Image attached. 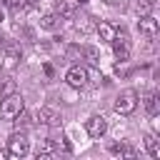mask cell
Masks as SVG:
<instances>
[{
    "label": "cell",
    "mask_w": 160,
    "mask_h": 160,
    "mask_svg": "<svg viewBox=\"0 0 160 160\" xmlns=\"http://www.w3.org/2000/svg\"><path fill=\"white\" fill-rule=\"evenodd\" d=\"M8 155H10V152H8V150H0V160H5V158H8Z\"/></svg>",
    "instance_id": "obj_21"
},
{
    "label": "cell",
    "mask_w": 160,
    "mask_h": 160,
    "mask_svg": "<svg viewBox=\"0 0 160 160\" xmlns=\"http://www.w3.org/2000/svg\"><path fill=\"white\" fill-rule=\"evenodd\" d=\"M112 52H115V58H118L120 62H125V60L130 58V38H128L122 30H118V35H115V40H112Z\"/></svg>",
    "instance_id": "obj_5"
},
{
    "label": "cell",
    "mask_w": 160,
    "mask_h": 160,
    "mask_svg": "<svg viewBox=\"0 0 160 160\" xmlns=\"http://www.w3.org/2000/svg\"><path fill=\"white\" fill-rule=\"evenodd\" d=\"M2 45H5V38H2V35H0V50H2Z\"/></svg>",
    "instance_id": "obj_22"
},
{
    "label": "cell",
    "mask_w": 160,
    "mask_h": 160,
    "mask_svg": "<svg viewBox=\"0 0 160 160\" xmlns=\"http://www.w3.org/2000/svg\"><path fill=\"white\" fill-rule=\"evenodd\" d=\"M38 120H40L42 125H58V122H60V115H58V110H52V108H40V110H38Z\"/></svg>",
    "instance_id": "obj_9"
},
{
    "label": "cell",
    "mask_w": 160,
    "mask_h": 160,
    "mask_svg": "<svg viewBox=\"0 0 160 160\" xmlns=\"http://www.w3.org/2000/svg\"><path fill=\"white\" fill-rule=\"evenodd\" d=\"M145 148H148V152H150V158H155V160H160V142L155 140V135H145Z\"/></svg>",
    "instance_id": "obj_13"
},
{
    "label": "cell",
    "mask_w": 160,
    "mask_h": 160,
    "mask_svg": "<svg viewBox=\"0 0 160 160\" xmlns=\"http://www.w3.org/2000/svg\"><path fill=\"white\" fill-rule=\"evenodd\" d=\"M145 110H148V115H152V118H158V92L152 90V92H148L145 95Z\"/></svg>",
    "instance_id": "obj_12"
},
{
    "label": "cell",
    "mask_w": 160,
    "mask_h": 160,
    "mask_svg": "<svg viewBox=\"0 0 160 160\" xmlns=\"http://www.w3.org/2000/svg\"><path fill=\"white\" fill-rule=\"evenodd\" d=\"M25 108V102H22V95H18V92H10V95H2V100H0V118H5V120H12L20 110Z\"/></svg>",
    "instance_id": "obj_1"
},
{
    "label": "cell",
    "mask_w": 160,
    "mask_h": 160,
    "mask_svg": "<svg viewBox=\"0 0 160 160\" xmlns=\"http://www.w3.org/2000/svg\"><path fill=\"white\" fill-rule=\"evenodd\" d=\"M0 52L5 55V65H8V68H12V65H15L18 60H20V48H18V45H12V42H10V45L5 42Z\"/></svg>",
    "instance_id": "obj_8"
},
{
    "label": "cell",
    "mask_w": 160,
    "mask_h": 160,
    "mask_svg": "<svg viewBox=\"0 0 160 160\" xmlns=\"http://www.w3.org/2000/svg\"><path fill=\"white\" fill-rule=\"evenodd\" d=\"M40 25H42L45 30H52V28L58 25V15H45V18L40 20Z\"/></svg>",
    "instance_id": "obj_18"
},
{
    "label": "cell",
    "mask_w": 160,
    "mask_h": 160,
    "mask_svg": "<svg viewBox=\"0 0 160 160\" xmlns=\"http://www.w3.org/2000/svg\"><path fill=\"white\" fill-rule=\"evenodd\" d=\"M75 2H80V5H82V2H88V0H75Z\"/></svg>",
    "instance_id": "obj_24"
},
{
    "label": "cell",
    "mask_w": 160,
    "mask_h": 160,
    "mask_svg": "<svg viewBox=\"0 0 160 160\" xmlns=\"http://www.w3.org/2000/svg\"><path fill=\"white\" fill-rule=\"evenodd\" d=\"M135 8H138V12H140V15H148V12H150V8H152V2H150V0H138V5H135Z\"/></svg>",
    "instance_id": "obj_19"
},
{
    "label": "cell",
    "mask_w": 160,
    "mask_h": 160,
    "mask_svg": "<svg viewBox=\"0 0 160 160\" xmlns=\"http://www.w3.org/2000/svg\"><path fill=\"white\" fill-rule=\"evenodd\" d=\"M82 55H85V58H88L92 65H98V62H100V55H98V50H95V48H90V45H88V48H82Z\"/></svg>",
    "instance_id": "obj_16"
},
{
    "label": "cell",
    "mask_w": 160,
    "mask_h": 160,
    "mask_svg": "<svg viewBox=\"0 0 160 160\" xmlns=\"http://www.w3.org/2000/svg\"><path fill=\"white\" fill-rule=\"evenodd\" d=\"M8 5L12 10H18V8H25V0H8Z\"/></svg>",
    "instance_id": "obj_20"
},
{
    "label": "cell",
    "mask_w": 160,
    "mask_h": 160,
    "mask_svg": "<svg viewBox=\"0 0 160 160\" xmlns=\"http://www.w3.org/2000/svg\"><path fill=\"white\" fill-rule=\"evenodd\" d=\"M28 150H30V140L25 138V132H12L8 140V152L12 158H25Z\"/></svg>",
    "instance_id": "obj_3"
},
{
    "label": "cell",
    "mask_w": 160,
    "mask_h": 160,
    "mask_svg": "<svg viewBox=\"0 0 160 160\" xmlns=\"http://www.w3.org/2000/svg\"><path fill=\"white\" fill-rule=\"evenodd\" d=\"M98 35H100V40H105V42H112L115 40V35H118V30L110 25V22H98Z\"/></svg>",
    "instance_id": "obj_10"
},
{
    "label": "cell",
    "mask_w": 160,
    "mask_h": 160,
    "mask_svg": "<svg viewBox=\"0 0 160 160\" xmlns=\"http://www.w3.org/2000/svg\"><path fill=\"white\" fill-rule=\"evenodd\" d=\"M105 2H112V0H105Z\"/></svg>",
    "instance_id": "obj_26"
},
{
    "label": "cell",
    "mask_w": 160,
    "mask_h": 160,
    "mask_svg": "<svg viewBox=\"0 0 160 160\" xmlns=\"http://www.w3.org/2000/svg\"><path fill=\"white\" fill-rule=\"evenodd\" d=\"M85 130H88L90 138H102V135L108 132V120H105L102 115H92V118H88Z\"/></svg>",
    "instance_id": "obj_6"
},
{
    "label": "cell",
    "mask_w": 160,
    "mask_h": 160,
    "mask_svg": "<svg viewBox=\"0 0 160 160\" xmlns=\"http://www.w3.org/2000/svg\"><path fill=\"white\" fill-rule=\"evenodd\" d=\"M10 92H15V80L5 78V80L0 82V95H10Z\"/></svg>",
    "instance_id": "obj_17"
},
{
    "label": "cell",
    "mask_w": 160,
    "mask_h": 160,
    "mask_svg": "<svg viewBox=\"0 0 160 160\" xmlns=\"http://www.w3.org/2000/svg\"><path fill=\"white\" fill-rule=\"evenodd\" d=\"M15 118H18V120H15V128H18V130H25V128L30 125V115L25 112V108H22V110H20Z\"/></svg>",
    "instance_id": "obj_15"
},
{
    "label": "cell",
    "mask_w": 160,
    "mask_h": 160,
    "mask_svg": "<svg viewBox=\"0 0 160 160\" xmlns=\"http://www.w3.org/2000/svg\"><path fill=\"white\" fill-rule=\"evenodd\" d=\"M115 112L118 115H130L135 108H138V92L135 90H122L118 98H115Z\"/></svg>",
    "instance_id": "obj_2"
},
{
    "label": "cell",
    "mask_w": 160,
    "mask_h": 160,
    "mask_svg": "<svg viewBox=\"0 0 160 160\" xmlns=\"http://www.w3.org/2000/svg\"><path fill=\"white\" fill-rule=\"evenodd\" d=\"M138 30L145 35V38H158V30H160V25H158V20L148 12V15H140V20H138Z\"/></svg>",
    "instance_id": "obj_7"
},
{
    "label": "cell",
    "mask_w": 160,
    "mask_h": 160,
    "mask_svg": "<svg viewBox=\"0 0 160 160\" xmlns=\"http://www.w3.org/2000/svg\"><path fill=\"white\" fill-rule=\"evenodd\" d=\"M110 152H112V155H125V158H132V155H135V150H132L130 145H122V142H120V145H110Z\"/></svg>",
    "instance_id": "obj_14"
},
{
    "label": "cell",
    "mask_w": 160,
    "mask_h": 160,
    "mask_svg": "<svg viewBox=\"0 0 160 160\" xmlns=\"http://www.w3.org/2000/svg\"><path fill=\"white\" fill-rule=\"evenodd\" d=\"M2 20H5V15H2V10H0V22H2Z\"/></svg>",
    "instance_id": "obj_23"
},
{
    "label": "cell",
    "mask_w": 160,
    "mask_h": 160,
    "mask_svg": "<svg viewBox=\"0 0 160 160\" xmlns=\"http://www.w3.org/2000/svg\"><path fill=\"white\" fill-rule=\"evenodd\" d=\"M0 2H8V0H0Z\"/></svg>",
    "instance_id": "obj_25"
},
{
    "label": "cell",
    "mask_w": 160,
    "mask_h": 160,
    "mask_svg": "<svg viewBox=\"0 0 160 160\" xmlns=\"http://www.w3.org/2000/svg\"><path fill=\"white\" fill-rule=\"evenodd\" d=\"M65 82L70 85V88H85L88 85V68H82V65H72L68 72H65Z\"/></svg>",
    "instance_id": "obj_4"
},
{
    "label": "cell",
    "mask_w": 160,
    "mask_h": 160,
    "mask_svg": "<svg viewBox=\"0 0 160 160\" xmlns=\"http://www.w3.org/2000/svg\"><path fill=\"white\" fill-rule=\"evenodd\" d=\"M75 8H78L75 0H60V2H58V15H60V18H72Z\"/></svg>",
    "instance_id": "obj_11"
}]
</instances>
